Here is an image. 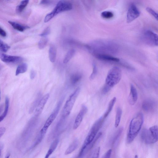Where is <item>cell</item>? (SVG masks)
Here are the masks:
<instances>
[{
	"label": "cell",
	"instance_id": "cell-1",
	"mask_svg": "<svg viewBox=\"0 0 158 158\" xmlns=\"http://www.w3.org/2000/svg\"><path fill=\"white\" fill-rule=\"evenodd\" d=\"M105 118L103 115L94 123L85 138L77 158H82L90 149V145L102 126Z\"/></svg>",
	"mask_w": 158,
	"mask_h": 158
},
{
	"label": "cell",
	"instance_id": "cell-2",
	"mask_svg": "<svg viewBox=\"0 0 158 158\" xmlns=\"http://www.w3.org/2000/svg\"><path fill=\"white\" fill-rule=\"evenodd\" d=\"M143 122V114L139 113L131 119L130 122L127 137V143H131L139 132Z\"/></svg>",
	"mask_w": 158,
	"mask_h": 158
},
{
	"label": "cell",
	"instance_id": "cell-3",
	"mask_svg": "<svg viewBox=\"0 0 158 158\" xmlns=\"http://www.w3.org/2000/svg\"><path fill=\"white\" fill-rule=\"evenodd\" d=\"M122 76L121 71L117 66H114L109 71L105 80V86L110 89L120 81Z\"/></svg>",
	"mask_w": 158,
	"mask_h": 158
},
{
	"label": "cell",
	"instance_id": "cell-4",
	"mask_svg": "<svg viewBox=\"0 0 158 158\" xmlns=\"http://www.w3.org/2000/svg\"><path fill=\"white\" fill-rule=\"evenodd\" d=\"M141 138L146 144H152L157 142L158 139L157 126H152L148 130L146 129H143L141 132Z\"/></svg>",
	"mask_w": 158,
	"mask_h": 158
},
{
	"label": "cell",
	"instance_id": "cell-5",
	"mask_svg": "<svg viewBox=\"0 0 158 158\" xmlns=\"http://www.w3.org/2000/svg\"><path fill=\"white\" fill-rule=\"evenodd\" d=\"M72 8V5L70 2L64 1H60L57 3L53 10L46 15L44 22H47L59 13L69 10Z\"/></svg>",
	"mask_w": 158,
	"mask_h": 158
},
{
	"label": "cell",
	"instance_id": "cell-6",
	"mask_svg": "<svg viewBox=\"0 0 158 158\" xmlns=\"http://www.w3.org/2000/svg\"><path fill=\"white\" fill-rule=\"evenodd\" d=\"M80 91V88L77 87L68 98L63 109V117H67L70 114L76 100L79 94Z\"/></svg>",
	"mask_w": 158,
	"mask_h": 158
},
{
	"label": "cell",
	"instance_id": "cell-7",
	"mask_svg": "<svg viewBox=\"0 0 158 158\" xmlns=\"http://www.w3.org/2000/svg\"><path fill=\"white\" fill-rule=\"evenodd\" d=\"M61 104V102H58L53 111L51 114L46 121L44 126L40 130L44 134H46L48 129L56 118L60 109Z\"/></svg>",
	"mask_w": 158,
	"mask_h": 158
},
{
	"label": "cell",
	"instance_id": "cell-8",
	"mask_svg": "<svg viewBox=\"0 0 158 158\" xmlns=\"http://www.w3.org/2000/svg\"><path fill=\"white\" fill-rule=\"evenodd\" d=\"M143 41L148 44L157 46L158 45V35L157 34L150 30L144 32L142 36Z\"/></svg>",
	"mask_w": 158,
	"mask_h": 158
},
{
	"label": "cell",
	"instance_id": "cell-9",
	"mask_svg": "<svg viewBox=\"0 0 158 158\" xmlns=\"http://www.w3.org/2000/svg\"><path fill=\"white\" fill-rule=\"evenodd\" d=\"M140 14V12L135 5L131 4L129 7L127 13V22H132L138 17Z\"/></svg>",
	"mask_w": 158,
	"mask_h": 158
},
{
	"label": "cell",
	"instance_id": "cell-10",
	"mask_svg": "<svg viewBox=\"0 0 158 158\" xmlns=\"http://www.w3.org/2000/svg\"><path fill=\"white\" fill-rule=\"evenodd\" d=\"M88 111V108L85 105L81 106V109L74 121L73 128L76 129L80 125L83 119Z\"/></svg>",
	"mask_w": 158,
	"mask_h": 158
},
{
	"label": "cell",
	"instance_id": "cell-11",
	"mask_svg": "<svg viewBox=\"0 0 158 158\" xmlns=\"http://www.w3.org/2000/svg\"><path fill=\"white\" fill-rule=\"evenodd\" d=\"M49 96V94L47 93L40 100L35 109V116H38L41 114Z\"/></svg>",
	"mask_w": 158,
	"mask_h": 158
},
{
	"label": "cell",
	"instance_id": "cell-12",
	"mask_svg": "<svg viewBox=\"0 0 158 158\" xmlns=\"http://www.w3.org/2000/svg\"><path fill=\"white\" fill-rule=\"evenodd\" d=\"M0 59L3 62L6 63H17L23 60L20 56L7 55L3 53L0 54Z\"/></svg>",
	"mask_w": 158,
	"mask_h": 158
},
{
	"label": "cell",
	"instance_id": "cell-13",
	"mask_svg": "<svg viewBox=\"0 0 158 158\" xmlns=\"http://www.w3.org/2000/svg\"><path fill=\"white\" fill-rule=\"evenodd\" d=\"M156 107V102L151 99H147L144 100L142 105L143 110L148 112L152 111L155 109Z\"/></svg>",
	"mask_w": 158,
	"mask_h": 158
},
{
	"label": "cell",
	"instance_id": "cell-14",
	"mask_svg": "<svg viewBox=\"0 0 158 158\" xmlns=\"http://www.w3.org/2000/svg\"><path fill=\"white\" fill-rule=\"evenodd\" d=\"M138 99V93L136 88L132 84L131 85L130 93L128 97V101L131 105H134Z\"/></svg>",
	"mask_w": 158,
	"mask_h": 158
},
{
	"label": "cell",
	"instance_id": "cell-15",
	"mask_svg": "<svg viewBox=\"0 0 158 158\" xmlns=\"http://www.w3.org/2000/svg\"><path fill=\"white\" fill-rule=\"evenodd\" d=\"M94 55L99 60L114 62H118L119 61L118 58L107 54L97 53Z\"/></svg>",
	"mask_w": 158,
	"mask_h": 158
},
{
	"label": "cell",
	"instance_id": "cell-16",
	"mask_svg": "<svg viewBox=\"0 0 158 158\" xmlns=\"http://www.w3.org/2000/svg\"><path fill=\"white\" fill-rule=\"evenodd\" d=\"M79 145V141L77 139H75L70 144L66 150L65 155H68L73 152L77 148Z\"/></svg>",
	"mask_w": 158,
	"mask_h": 158
},
{
	"label": "cell",
	"instance_id": "cell-17",
	"mask_svg": "<svg viewBox=\"0 0 158 158\" xmlns=\"http://www.w3.org/2000/svg\"><path fill=\"white\" fill-rule=\"evenodd\" d=\"M59 142L58 138L55 139L51 143L44 158H48L56 148Z\"/></svg>",
	"mask_w": 158,
	"mask_h": 158
},
{
	"label": "cell",
	"instance_id": "cell-18",
	"mask_svg": "<svg viewBox=\"0 0 158 158\" xmlns=\"http://www.w3.org/2000/svg\"><path fill=\"white\" fill-rule=\"evenodd\" d=\"M56 51L55 47L53 45H50L49 50V57L52 62H54L56 56Z\"/></svg>",
	"mask_w": 158,
	"mask_h": 158
},
{
	"label": "cell",
	"instance_id": "cell-19",
	"mask_svg": "<svg viewBox=\"0 0 158 158\" xmlns=\"http://www.w3.org/2000/svg\"><path fill=\"white\" fill-rule=\"evenodd\" d=\"M8 22L14 28L21 32L29 28L27 26L22 25L16 22L10 21Z\"/></svg>",
	"mask_w": 158,
	"mask_h": 158
},
{
	"label": "cell",
	"instance_id": "cell-20",
	"mask_svg": "<svg viewBox=\"0 0 158 158\" xmlns=\"http://www.w3.org/2000/svg\"><path fill=\"white\" fill-rule=\"evenodd\" d=\"M116 98L115 97H113L109 102L106 110L103 115V116L105 118L108 116L112 110L113 107L116 101Z\"/></svg>",
	"mask_w": 158,
	"mask_h": 158
},
{
	"label": "cell",
	"instance_id": "cell-21",
	"mask_svg": "<svg viewBox=\"0 0 158 158\" xmlns=\"http://www.w3.org/2000/svg\"><path fill=\"white\" fill-rule=\"evenodd\" d=\"M27 69V65L25 63H22L19 65L17 68L15 72V75L17 76L19 74L25 73Z\"/></svg>",
	"mask_w": 158,
	"mask_h": 158
},
{
	"label": "cell",
	"instance_id": "cell-22",
	"mask_svg": "<svg viewBox=\"0 0 158 158\" xmlns=\"http://www.w3.org/2000/svg\"><path fill=\"white\" fill-rule=\"evenodd\" d=\"M5 104L4 111L3 114L0 116V122L2 121L5 118L8 113L9 109V100L7 96L5 98Z\"/></svg>",
	"mask_w": 158,
	"mask_h": 158
},
{
	"label": "cell",
	"instance_id": "cell-23",
	"mask_svg": "<svg viewBox=\"0 0 158 158\" xmlns=\"http://www.w3.org/2000/svg\"><path fill=\"white\" fill-rule=\"evenodd\" d=\"M122 111L120 107L117 108L116 110L114 126L115 127H117L119 125L120 123Z\"/></svg>",
	"mask_w": 158,
	"mask_h": 158
},
{
	"label": "cell",
	"instance_id": "cell-24",
	"mask_svg": "<svg viewBox=\"0 0 158 158\" xmlns=\"http://www.w3.org/2000/svg\"><path fill=\"white\" fill-rule=\"evenodd\" d=\"M82 77V75L80 73L73 74L70 77V82L72 85L76 84L81 80Z\"/></svg>",
	"mask_w": 158,
	"mask_h": 158
},
{
	"label": "cell",
	"instance_id": "cell-25",
	"mask_svg": "<svg viewBox=\"0 0 158 158\" xmlns=\"http://www.w3.org/2000/svg\"><path fill=\"white\" fill-rule=\"evenodd\" d=\"M123 130V128L120 127L118 129L114 135L111 141V143L114 145L121 135Z\"/></svg>",
	"mask_w": 158,
	"mask_h": 158
},
{
	"label": "cell",
	"instance_id": "cell-26",
	"mask_svg": "<svg viewBox=\"0 0 158 158\" xmlns=\"http://www.w3.org/2000/svg\"><path fill=\"white\" fill-rule=\"evenodd\" d=\"M29 2V1L24 0L22 1L16 7V11L18 13L21 12L27 6Z\"/></svg>",
	"mask_w": 158,
	"mask_h": 158
},
{
	"label": "cell",
	"instance_id": "cell-27",
	"mask_svg": "<svg viewBox=\"0 0 158 158\" xmlns=\"http://www.w3.org/2000/svg\"><path fill=\"white\" fill-rule=\"evenodd\" d=\"M75 53V50L74 49L69 50L67 53L63 60L64 64L68 62L73 56Z\"/></svg>",
	"mask_w": 158,
	"mask_h": 158
},
{
	"label": "cell",
	"instance_id": "cell-28",
	"mask_svg": "<svg viewBox=\"0 0 158 158\" xmlns=\"http://www.w3.org/2000/svg\"><path fill=\"white\" fill-rule=\"evenodd\" d=\"M100 148L98 147L94 149L87 158H98L100 152Z\"/></svg>",
	"mask_w": 158,
	"mask_h": 158
},
{
	"label": "cell",
	"instance_id": "cell-29",
	"mask_svg": "<svg viewBox=\"0 0 158 158\" xmlns=\"http://www.w3.org/2000/svg\"><path fill=\"white\" fill-rule=\"evenodd\" d=\"M48 41V38L46 37H42L38 43V47L40 49L44 48L46 46Z\"/></svg>",
	"mask_w": 158,
	"mask_h": 158
},
{
	"label": "cell",
	"instance_id": "cell-30",
	"mask_svg": "<svg viewBox=\"0 0 158 158\" xmlns=\"http://www.w3.org/2000/svg\"><path fill=\"white\" fill-rule=\"evenodd\" d=\"M101 15L104 18L109 19L112 18L114 16V14L111 11H105L102 12Z\"/></svg>",
	"mask_w": 158,
	"mask_h": 158
},
{
	"label": "cell",
	"instance_id": "cell-31",
	"mask_svg": "<svg viewBox=\"0 0 158 158\" xmlns=\"http://www.w3.org/2000/svg\"><path fill=\"white\" fill-rule=\"evenodd\" d=\"M10 48V47L9 46L0 39V51L3 52H6Z\"/></svg>",
	"mask_w": 158,
	"mask_h": 158
},
{
	"label": "cell",
	"instance_id": "cell-32",
	"mask_svg": "<svg viewBox=\"0 0 158 158\" xmlns=\"http://www.w3.org/2000/svg\"><path fill=\"white\" fill-rule=\"evenodd\" d=\"M97 73V69L95 64L94 63L93 64V71L92 73L89 77L90 80H92L96 77Z\"/></svg>",
	"mask_w": 158,
	"mask_h": 158
},
{
	"label": "cell",
	"instance_id": "cell-33",
	"mask_svg": "<svg viewBox=\"0 0 158 158\" xmlns=\"http://www.w3.org/2000/svg\"><path fill=\"white\" fill-rule=\"evenodd\" d=\"M146 10L152 15L157 20L158 19L157 13L152 8L148 7L146 8Z\"/></svg>",
	"mask_w": 158,
	"mask_h": 158
},
{
	"label": "cell",
	"instance_id": "cell-34",
	"mask_svg": "<svg viewBox=\"0 0 158 158\" xmlns=\"http://www.w3.org/2000/svg\"><path fill=\"white\" fill-rule=\"evenodd\" d=\"M50 32V28L49 27H48L45 28L42 33L40 35L42 37L46 36V35L49 34Z\"/></svg>",
	"mask_w": 158,
	"mask_h": 158
},
{
	"label": "cell",
	"instance_id": "cell-35",
	"mask_svg": "<svg viewBox=\"0 0 158 158\" xmlns=\"http://www.w3.org/2000/svg\"><path fill=\"white\" fill-rule=\"evenodd\" d=\"M111 152L112 149H109L105 153L102 158H110Z\"/></svg>",
	"mask_w": 158,
	"mask_h": 158
},
{
	"label": "cell",
	"instance_id": "cell-36",
	"mask_svg": "<svg viewBox=\"0 0 158 158\" xmlns=\"http://www.w3.org/2000/svg\"><path fill=\"white\" fill-rule=\"evenodd\" d=\"M35 76V73L33 70H32L31 71L30 73V78L31 79H34Z\"/></svg>",
	"mask_w": 158,
	"mask_h": 158
},
{
	"label": "cell",
	"instance_id": "cell-37",
	"mask_svg": "<svg viewBox=\"0 0 158 158\" xmlns=\"http://www.w3.org/2000/svg\"><path fill=\"white\" fill-rule=\"evenodd\" d=\"M0 35L4 37H6V35L5 31L1 27H0Z\"/></svg>",
	"mask_w": 158,
	"mask_h": 158
},
{
	"label": "cell",
	"instance_id": "cell-38",
	"mask_svg": "<svg viewBox=\"0 0 158 158\" xmlns=\"http://www.w3.org/2000/svg\"><path fill=\"white\" fill-rule=\"evenodd\" d=\"M6 131V128L4 127H0V138L4 134Z\"/></svg>",
	"mask_w": 158,
	"mask_h": 158
},
{
	"label": "cell",
	"instance_id": "cell-39",
	"mask_svg": "<svg viewBox=\"0 0 158 158\" xmlns=\"http://www.w3.org/2000/svg\"><path fill=\"white\" fill-rule=\"evenodd\" d=\"M50 3V1L42 0L40 2V4H48Z\"/></svg>",
	"mask_w": 158,
	"mask_h": 158
},
{
	"label": "cell",
	"instance_id": "cell-40",
	"mask_svg": "<svg viewBox=\"0 0 158 158\" xmlns=\"http://www.w3.org/2000/svg\"><path fill=\"white\" fill-rule=\"evenodd\" d=\"M3 147V145L2 143H0V158L2 153V150Z\"/></svg>",
	"mask_w": 158,
	"mask_h": 158
},
{
	"label": "cell",
	"instance_id": "cell-41",
	"mask_svg": "<svg viewBox=\"0 0 158 158\" xmlns=\"http://www.w3.org/2000/svg\"><path fill=\"white\" fill-rule=\"evenodd\" d=\"M10 156V153H8L7 154L5 158H9Z\"/></svg>",
	"mask_w": 158,
	"mask_h": 158
},
{
	"label": "cell",
	"instance_id": "cell-42",
	"mask_svg": "<svg viewBox=\"0 0 158 158\" xmlns=\"http://www.w3.org/2000/svg\"><path fill=\"white\" fill-rule=\"evenodd\" d=\"M134 158H138V156L137 155H135Z\"/></svg>",
	"mask_w": 158,
	"mask_h": 158
},
{
	"label": "cell",
	"instance_id": "cell-43",
	"mask_svg": "<svg viewBox=\"0 0 158 158\" xmlns=\"http://www.w3.org/2000/svg\"></svg>",
	"mask_w": 158,
	"mask_h": 158
},
{
	"label": "cell",
	"instance_id": "cell-44",
	"mask_svg": "<svg viewBox=\"0 0 158 158\" xmlns=\"http://www.w3.org/2000/svg\"><path fill=\"white\" fill-rule=\"evenodd\" d=\"M1 110V108H0V110Z\"/></svg>",
	"mask_w": 158,
	"mask_h": 158
}]
</instances>
